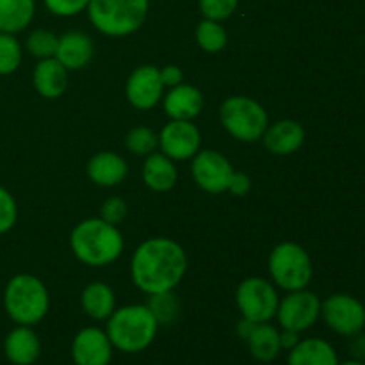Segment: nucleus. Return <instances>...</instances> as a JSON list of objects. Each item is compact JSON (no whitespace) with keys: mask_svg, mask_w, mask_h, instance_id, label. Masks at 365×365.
<instances>
[{"mask_svg":"<svg viewBox=\"0 0 365 365\" xmlns=\"http://www.w3.org/2000/svg\"><path fill=\"white\" fill-rule=\"evenodd\" d=\"M187 271L184 248L173 239H146L138 246L130 262L132 280L146 294H163L177 287Z\"/></svg>","mask_w":365,"mask_h":365,"instance_id":"nucleus-1","label":"nucleus"},{"mask_svg":"<svg viewBox=\"0 0 365 365\" xmlns=\"http://www.w3.org/2000/svg\"><path fill=\"white\" fill-rule=\"evenodd\" d=\"M70 245L82 264L100 267L120 259L125 241L118 227L109 225L102 217H91L73 228Z\"/></svg>","mask_w":365,"mask_h":365,"instance_id":"nucleus-2","label":"nucleus"},{"mask_svg":"<svg viewBox=\"0 0 365 365\" xmlns=\"http://www.w3.org/2000/svg\"><path fill=\"white\" fill-rule=\"evenodd\" d=\"M159 323L146 305H127L114 310L107 319L106 334L114 349L121 353H141L153 344Z\"/></svg>","mask_w":365,"mask_h":365,"instance_id":"nucleus-3","label":"nucleus"},{"mask_svg":"<svg viewBox=\"0 0 365 365\" xmlns=\"http://www.w3.org/2000/svg\"><path fill=\"white\" fill-rule=\"evenodd\" d=\"M48 307V291L34 274H16L4 289V309L16 324L34 327L45 319Z\"/></svg>","mask_w":365,"mask_h":365,"instance_id":"nucleus-4","label":"nucleus"},{"mask_svg":"<svg viewBox=\"0 0 365 365\" xmlns=\"http://www.w3.org/2000/svg\"><path fill=\"white\" fill-rule=\"evenodd\" d=\"M148 7L150 0H89L88 14L102 34L121 38L145 24Z\"/></svg>","mask_w":365,"mask_h":365,"instance_id":"nucleus-5","label":"nucleus"},{"mask_svg":"<svg viewBox=\"0 0 365 365\" xmlns=\"http://www.w3.org/2000/svg\"><path fill=\"white\" fill-rule=\"evenodd\" d=\"M220 118L228 134L245 143L262 139L264 132L269 127L267 110L250 96H230L225 100Z\"/></svg>","mask_w":365,"mask_h":365,"instance_id":"nucleus-6","label":"nucleus"},{"mask_svg":"<svg viewBox=\"0 0 365 365\" xmlns=\"http://www.w3.org/2000/svg\"><path fill=\"white\" fill-rule=\"evenodd\" d=\"M269 273L274 284L284 291H302L312 280V260L303 246L282 242L269 255Z\"/></svg>","mask_w":365,"mask_h":365,"instance_id":"nucleus-7","label":"nucleus"},{"mask_svg":"<svg viewBox=\"0 0 365 365\" xmlns=\"http://www.w3.org/2000/svg\"><path fill=\"white\" fill-rule=\"evenodd\" d=\"M235 299L242 319L255 324L269 323L273 317H277L278 303H280L277 289L259 277L246 278L245 282H241Z\"/></svg>","mask_w":365,"mask_h":365,"instance_id":"nucleus-8","label":"nucleus"},{"mask_svg":"<svg viewBox=\"0 0 365 365\" xmlns=\"http://www.w3.org/2000/svg\"><path fill=\"white\" fill-rule=\"evenodd\" d=\"M321 317L342 337H355L365 328V307L349 294H331L321 302Z\"/></svg>","mask_w":365,"mask_h":365,"instance_id":"nucleus-9","label":"nucleus"},{"mask_svg":"<svg viewBox=\"0 0 365 365\" xmlns=\"http://www.w3.org/2000/svg\"><path fill=\"white\" fill-rule=\"evenodd\" d=\"M321 317V299L314 292L302 289L292 291L278 303L277 319L285 330H294L298 334L309 330Z\"/></svg>","mask_w":365,"mask_h":365,"instance_id":"nucleus-10","label":"nucleus"},{"mask_svg":"<svg viewBox=\"0 0 365 365\" xmlns=\"http://www.w3.org/2000/svg\"><path fill=\"white\" fill-rule=\"evenodd\" d=\"M234 168L230 160L220 152L214 150H203L195 155L192 160V178L203 191L210 195H220L228 191Z\"/></svg>","mask_w":365,"mask_h":365,"instance_id":"nucleus-11","label":"nucleus"},{"mask_svg":"<svg viewBox=\"0 0 365 365\" xmlns=\"http://www.w3.org/2000/svg\"><path fill=\"white\" fill-rule=\"evenodd\" d=\"M202 135L192 121L171 120L159 134V146L171 160L192 159L200 152Z\"/></svg>","mask_w":365,"mask_h":365,"instance_id":"nucleus-12","label":"nucleus"},{"mask_svg":"<svg viewBox=\"0 0 365 365\" xmlns=\"http://www.w3.org/2000/svg\"><path fill=\"white\" fill-rule=\"evenodd\" d=\"M164 88L166 86L163 84L159 68L145 64L132 71L125 86V95L132 107L139 110H148L160 102Z\"/></svg>","mask_w":365,"mask_h":365,"instance_id":"nucleus-13","label":"nucleus"},{"mask_svg":"<svg viewBox=\"0 0 365 365\" xmlns=\"http://www.w3.org/2000/svg\"><path fill=\"white\" fill-rule=\"evenodd\" d=\"M113 351L107 334L96 327L82 328L71 342V359L75 365H109Z\"/></svg>","mask_w":365,"mask_h":365,"instance_id":"nucleus-14","label":"nucleus"},{"mask_svg":"<svg viewBox=\"0 0 365 365\" xmlns=\"http://www.w3.org/2000/svg\"><path fill=\"white\" fill-rule=\"evenodd\" d=\"M4 355L13 365H32L41 356V341L32 327L18 324L4 339Z\"/></svg>","mask_w":365,"mask_h":365,"instance_id":"nucleus-15","label":"nucleus"},{"mask_svg":"<svg viewBox=\"0 0 365 365\" xmlns=\"http://www.w3.org/2000/svg\"><path fill=\"white\" fill-rule=\"evenodd\" d=\"M95 56V45L88 34L78 31L66 32L59 38L56 50V59L66 68L68 71L82 70L91 63Z\"/></svg>","mask_w":365,"mask_h":365,"instance_id":"nucleus-16","label":"nucleus"},{"mask_svg":"<svg viewBox=\"0 0 365 365\" xmlns=\"http://www.w3.org/2000/svg\"><path fill=\"white\" fill-rule=\"evenodd\" d=\"M264 145L273 155H291L298 152L305 141V130L294 120H282L269 125L262 135Z\"/></svg>","mask_w":365,"mask_h":365,"instance_id":"nucleus-17","label":"nucleus"},{"mask_svg":"<svg viewBox=\"0 0 365 365\" xmlns=\"http://www.w3.org/2000/svg\"><path fill=\"white\" fill-rule=\"evenodd\" d=\"M203 95L191 84H178L171 88L164 98V110L171 120L191 121L203 110Z\"/></svg>","mask_w":365,"mask_h":365,"instance_id":"nucleus-18","label":"nucleus"},{"mask_svg":"<svg viewBox=\"0 0 365 365\" xmlns=\"http://www.w3.org/2000/svg\"><path fill=\"white\" fill-rule=\"evenodd\" d=\"M32 84L43 98H59L68 88V70L56 57L41 59L32 73Z\"/></svg>","mask_w":365,"mask_h":365,"instance_id":"nucleus-19","label":"nucleus"},{"mask_svg":"<svg viewBox=\"0 0 365 365\" xmlns=\"http://www.w3.org/2000/svg\"><path fill=\"white\" fill-rule=\"evenodd\" d=\"M128 173L127 163L114 152H100L88 163V177L102 187H114L125 180Z\"/></svg>","mask_w":365,"mask_h":365,"instance_id":"nucleus-20","label":"nucleus"},{"mask_svg":"<svg viewBox=\"0 0 365 365\" xmlns=\"http://www.w3.org/2000/svg\"><path fill=\"white\" fill-rule=\"evenodd\" d=\"M287 365H339L334 346L324 339H305L289 351Z\"/></svg>","mask_w":365,"mask_h":365,"instance_id":"nucleus-21","label":"nucleus"},{"mask_svg":"<svg viewBox=\"0 0 365 365\" xmlns=\"http://www.w3.org/2000/svg\"><path fill=\"white\" fill-rule=\"evenodd\" d=\"M246 344H248L250 355L253 359L259 360V362L269 364L277 360L282 351L280 331L269 323L253 324L252 331L246 337Z\"/></svg>","mask_w":365,"mask_h":365,"instance_id":"nucleus-22","label":"nucleus"},{"mask_svg":"<svg viewBox=\"0 0 365 365\" xmlns=\"http://www.w3.org/2000/svg\"><path fill=\"white\" fill-rule=\"evenodd\" d=\"M177 168L164 153H150L143 166V180L152 191L166 192L177 184Z\"/></svg>","mask_w":365,"mask_h":365,"instance_id":"nucleus-23","label":"nucleus"},{"mask_svg":"<svg viewBox=\"0 0 365 365\" xmlns=\"http://www.w3.org/2000/svg\"><path fill=\"white\" fill-rule=\"evenodd\" d=\"M81 303L84 312L95 321H107L116 310L114 291L103 282H93L82 291Z\"/></svg>","mask_w":365,"mask_h":365,"instance_id":"nucleus-24","label":"nucleus"},{"mask_svg":"<svg viewBox=\"0 0 365 365\" xmlns=\"http://www.w3.org/2000/svg\"><path fill=\"white\" fill-rule=\"evenodd\" d=\"M34 11V0H0V32H21L31 25Z\"/></svg>","mask_w":365,"mask_h":365,"instance_id":"nucleus-25","label":"nucleus"},{"mask_svg":"<svg viewBox=\"0 0 365 365\" xmlns=\"http://www.w3.org/2000/svg\"><path fill=\"white\" fill-rule=\"evenodd\" d=\"M227 31L220 21L214 20H202L196 27V41L200 48L209 53L221 52L227 46Z\"/></svg>","mask_w":365,"mask_h":365,"instance_id":"nucleus-26","label":"nucleus"},{"mask_svg":"<svg viewBox=\"0 0 365 365\" xmlns=\"http://www.w3.org/2000/svg\"><path fill=\"white\" fill-rule=\"evenodd\" d=\"M24 50L14 34L0 32V75H11L20 68Z\"/></svg>","mask_w":365,"mask_h":365,"instance_id":"nucleus-27","label":"nucleus"},{"mask_svg":"<svg viewBox=\"0 0 365 365\" xmlns=\"http://www.w3.org/2000/svg\"><path fill=\"white\" fill-rule=\"evenodd\" d=\"M125 146L128 148V152L134 153V155H146L155 152V148L159 146V135L148 127H135L125 138Z\"/></svg>","mask_w":365,"mask_h":365,"instance_id":"nucleus-28","label":"nucleus"},{"mask_svg":"<svg viewBox=\"0 0 365 365\" xmlns=\"http://www.w3.org/2000/svg\"><path fill=\"white\" fill-rule=\"evenodd\" d=\"M57 43H59V38L53 32L46 31V29H38V31L29 34L25 46H27L31 56L41 61L48 59V57H56Z\"/></svg>","mask_w":365,"mask_h":365,"instance_id":"nucleus-29","label":"nucleus"},{"mask_svg":"<svg viewBox=\"0 0 365 365\" xmlns=\"http://www.w3.org/2000/svg\"><path fill=\"white\" fill-rule=\"evenodd\" d=\"M146 307L152 310V314L155 316L159 327L160 324L175 323V319L178 317V310H180L177 298H175L171 291L163 292V294H153Z\"/></svg>","mask_w":365,"mask_h":365,"instance_id":"nucleus-30","label":"nucleus"},{"mask_svg":"<svg viewBox=\"0 0 365 365\" xmlns=\"http://www.w3.org/2000/svg\"><path fill=\"white\" fill-rule=\"evenodd\" d=\"M239 0H200V11L207 20L223 21L235 13Z\"/></svg>","mask_w":365,"mask_h":365,"instance_id":"nucleus-31","label":"nucleus"},{"mask_svg":"<svg viewBox=\"0 0 365 365\" xmlns=\"http://www.w3.org/2000/svg\"><path fill=\"white\" fill-rule=\"evenodd\" d=\"M18 209L13 195L0 187V234H7L16 225Z\"/></svg>","mask_w":365,"mask_h":365,"instance_id":"nucleus-32","label":"nucleus"},{"mask_svg":"<svg viewBox=\"0 0 365 365\" xmlns=\"http://www.w3.org/2000/svg\"><path fill=\"white\" fill-rule=\"evenodd\" d=\"M46 9L57 16H75L81 11L88 9L89 0H43Z\"/></svg>","mask_w":365,"mask_h":365,"instance_id":"nucleus-33","label":"nucleus"},{"mask_svg":"<svg viewBox=\"0 0 365 365\" xmlns=\"http://www.w3.org/2000/svg\"><path fill=\"white\" fill-rule=\"evenodd\" d=\"M100 214H102L103 221L118 227V225L125 220V216H127V203H125V200L118 198V196H113V198L103 202Z\"/></svg>","mask_w":365,"mask_h":365,"instance_id":"nucleus-34","label":"nucleus"},{"mask_svg":"<svg viewBox=\"0 0 365 365\" xmlns=\"http://www.w3.org/2000/svg\"><path fill=\"white\" fill-rule=\"evenodd\" d=\"M250 189H252V180H250L248 175L241 173V171H239V173L234 171L230 185H228V191L234 196H246L250 192Z\"/></svg>","mask_w":365,"mask_h":365,"instance_id":"nucleus-35","label":"nucleus"},{"mask_svg":"<svg viewBox=\"0 0 365 365\" xmlns=\"http://www.w3.org/2000/svg\"><path fill=\"white\" fill-rule=\"evenodd\" d=\"M160 71V78H163V84L168 86V88H175V86L182 84L184 81V73L178 66L175 64H170V66H164Z\"/></svg>","mask_w":365,"mask_h":365,"instance_id":"nucleus-36","label":"nucleus"},{"mask_svg":"<svg viewBox=\"0 0 365 365\" xmlns=\"http://www.w3.org/2000/svg\"><path fill=\"white\" fill-rule=\"evenodd\" d=\"M299 342V334L294 330H285V328H282L280 331V344H282V349H287V351H291L292 348H294L296 344Z\"/></svg>","mask_w":365,"mask_h":365,"instance_id":"nucleus-37","label":"nucleus"},{"mask_svg":"<svg viewBox=\"0 0 365 365\" xmlns=\"http://www.w3.org/2000/svg\"><path fill=\"white\" fill-rule=\"evenodd\" d=\"M253 324H255V323H252V321H246V319H242L241 323L237 324V334L241 335V337L245 339V341H246V337H248V335H250V331H252Z\"/></svg>","mask_w":365,"mask_h":365,"instance_id":"nucleus-38","label":"nucleus"},{"mask_svg":"<svg viewBox=\"0 0 365 365\" xmlns=\"http://www.w3.org/2000/svg\"><path fill=\"white\" fill-rule=\"evenodd\" d=\"M339 365H365L364 362H362V360H348V362H339Z\"/></svg>","mask_w":365,"mask_h":365,"instance_id":"nucleus-39","label":"nucleus"}]
</instances>
